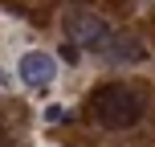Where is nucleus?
<instances>
[{"mask_svg":"<svg viewBox=\"0 0 155 147\" xmlns=\"http://www.w3.org/2000/svg\"><path fill=\"white\" fill-rule=\"evenodd\" d=\"M45 123H65V106H61V102L45 106Z\"/></svg>","mask_w":155,"mask_h":147,"instance_id":"obj_5","label":"nucleus"},{"mask_svg":"<svg viewBox=\"0 0 155 147\" xmlns=\"http://www.w3.org/2000/svg\"><path fill=\"white\" fill-rule=\"evenodd\" d=\"M147 110V98H143L139 86H127V82H110L102 90H94L90 98V115L98 119L102 127H135Z\"/></svg>","mask_w":155,"mask_h":147,"instance_id":"obj_1","label":"nucleus"},{"mask_svg":"<svg viewBox=\"0 0 155 147\" xmlns=\"http://www.w3.org/2000/svg\"><path fill=\"white\" fill-rule=\"evenodd\" d=\"M102 53H106V62H123V65H135V62H143L147 57V49H143V41H135V37H127V33H114V37L102 45Z\"/></svg>","mask_w":155,"mask_h":147,"instance_id":"obj_4","label":"nucleus"},{"mask_svg":"<svg viewBox=\"0 0 155 147\" xmlns=\"http://www.w3.org/2000/svg\"><path fill=\"white\" fill-rule=\"evenodd\" d=\"M65 33H70V41H78V45H86V49H98V53H102V45L114 37L110 25L102 21V16H94V12H70L65 16Z\"/></svg>","mask_w":155,"mask_h":147,"instance_id":"obj_2","label":"nucleus"},{"mask_svg":"<svg viewBox=\"0 0 155 147\" xmlns=\"http://www.w3.org/2000/svg\"><path fill=\"white\" fill-rule=\"evenodd\" d=\"M0 78H4V74H0Z\"/></svg>","mask_w":155,"mask_h":147,"instance_id":"obj_7","label":"nucleus"},{"mask_svg":"<svg viewBox=\"0 0 155 147\" xmlns=\"http://www.w3.org/2000/svg\"><path fill=\"white\" fill-rule=\"evenodd\" d=\"M61 57H65L70 65H78V57H82V53H78V41H74V45H65V49H61Z\"/></svg>","mask_w":155,"mask_h":147,"instance_id":"obj_6","label":"nucleus"},{"mask_svg":"<svg viewBox=\"0 0 155 147\" xmlns=\"http://www.w3.org/2000/svg\"><path fill=\"white\" fill-rule=\"evenodd\" d=\"M16 74H21V82L29 86V90H45V86L57 78V62L45 53V49H29V53H21Z\"/></svg>","mask_w":155,"mask_h":147,"instance_id":"obj_3","label":"nucleus"}]
</instances>
